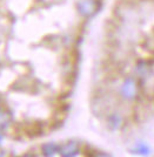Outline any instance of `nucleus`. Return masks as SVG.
I'll list each match as a JSON object with an SVG mask.
<instances>
[{"mask_svg": "<svg viewBox=\"0 0 154 157\" xmlns=\"http://www.w3.org/2000/svg\"><path fill=\"white\" fill-rule=\"evenodd\" d=\"M121 95L127 100H133L138 96V93H139V85L136 82V80L133 78H127L124 83L121 86L120 89Z\"/></svg>", "mask_w": 154, "mask_h": 157, "instance_id": "nucleus-1", "label": "nucleus"}, {"mask_svg": "<svg viewBox=\"0 0 154 157\" xmlns=\"http://www.w3.org/2000/svg\"><path fill=\"white\" fill-rule=\"evenodd\" d=\"M78 11L84 17H89L97 11L95 0H79L78 1Z\"/></svg>", "mask_w": 154, "mask_h": 157, "instance_id": "nucleus-2", "label": "nucleus"}, {"mask_svg": "<svg viewBox=\"0 0 154 157\" xmlns=\"http://www.w3.org/2000/svg\"><path fill=\"white\" fill-rule=\"evenodd\" d=\"M80 152L79 144L74 141H69L60 148V155L64 157H74Z\"/></svg>", "mask_w": 154, "mask_h": 157, "instance_id": "nucleus-3", "label": "nucleus"}, {"mask_svg": "<svg viewBox=\"0 0 154 157\" xmlns=\"http://www.w3.org/2000/svg\"><path fill=\"white\" fill-rule=\"evenodd\" d=\"M12 122L11 113L4 109H0V130H5Z\"/></svg>", "mask_w": 154, "mask_h": 157, "instance_id": "nucleus-4", "label": "nucleus"}, {"mask_svg": "<svg viewBox=\"0 0 154 157\" xmlns=\"http://www.w3.org/2000/svg\"><path fill=\"white\" fill-rule=\"evenodd\" d=\"M60 145L55 143H46L42 145L41 150L45 156H54L57 152H60Z\"/></svg>", "mask_w": 154, "mask_h": 157, "instance_id": "nucleus-5", "label": "nucleus"}, {"mask_svg": "<svg viewBox=\"0 0 154 157\" xmlns=\"http://www.w3.org/2000/svg\"><path fill=\"white\" fill-rule=\"evenodd\" d=\"M136 74L140 75V76H147V75L151 74V67L148 66L147 62L140 61L136 65Z\"/></svg>", "mask_w": 154, "mask_h": 157, "instance_id": "nucleus-6", "label": "nucleus"}, {"mask_svg": "<svg viewBox=\"0 0 154 157\" xmlns=\"http://www.w3.org/2000/svg\"><path fill=\"white\" fill-rule=\"evenodd\" d=\"M108 124L112 129H118L121 124V117L116 114H113L111 115L109 118H108Z\"/></svg>", "mask_w": 154, "mask_h": 157, "instance_id": "nucleus-7", "label": "nucleus"}, {"mask_svg": "<svg viewBox=\"0 0 154 157\" xmlns=\"http://www.w3.org/2000/svg\"><path fill=\"white\" fill-rule=\"evenodd\" d=\"M26 130H27V132H28V135L34 136V135H40V132L42 131V129H41L40 124H38V123H32L30 127H27Z\"/></svg>", "mask_w": 154, "mask_h": 157, "instance_id": "nucleus-8", "label": "nucleus"}, {"mask_svg": "<svg viewBox=\"0 0 154 157\" xmlns=\"http://www.w3.org/2000/svg\"><path fill=\"white\" fill-rule=\"evenodd\" d=\"M138 151H139L140 154H148V148L145 145V144H139Z\"/></svg>", "mask_w": 154, "mask_h": 157, "instance_id": "nucleus-9", "label": "nucleus"}, {"mask_svg": "<svg viewBox=\"0 0 154 157\" xmlns=\"http://www.w3.org/2000/svg\"><path fill=\"white\" fill-rule=\"evenodd\" d=\"M1 141H2V135L0 134V143H1Z\"/></svg>", "mask_w": 154, "mask_h": 157, "instance_id": "nucleus-10", "label": "nucleus"}, {"mask_svg": "<svg viewBox=\"0 0 154 157\" xmlns=\"http://www.w3.org/2000/svg\"><path fill=\"white\" fill-rule=\"evenodd\" d=\"M0 109H1V105H0Z\"/></svg>", "mask_w": 154, "mask_h": 157, "instance_id": "nucleus-11", "label": "nucleus"}]
</instances>
